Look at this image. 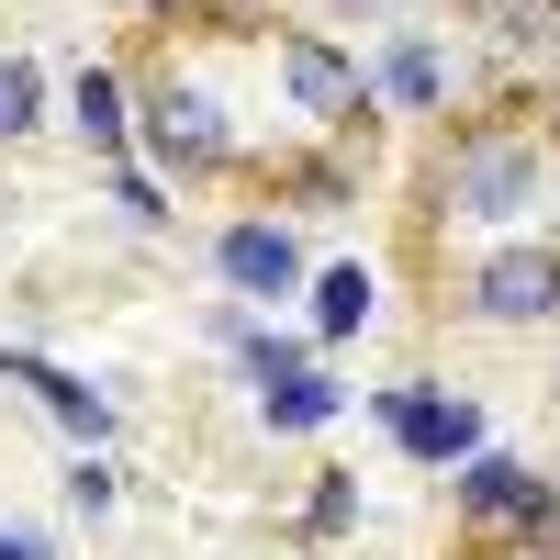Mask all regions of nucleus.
Here are the masks:
<instances>
[{"label":"nucleus","mask_w":560,"mask_h":560,"mask_svg":"<svg viewBox=\"0 0 560 560\" xmlns=\"http://www.w3.org/2000/svg\"><path fill=\"white\" fill-rule=\"evenodd\" d=\"M57 504H68L79 527H102L113 504H124V459H113V448H68V471H57Z\"/></svg>","instance_id":"nucleus-19"},{"label":"nucleus","mask_w":560,"mask_h":560,"mask_svg":"<svg viewBox=\"0 0 560 560\" xmlns=\"http://www.w3.org/2000/svg\"><path fill=\"white\" fill-rule=\"evenodd\" d=\"M102 213L124 224V236H147V247H158V236H179V191H168L147 158H113V168H102Z\"/></svg>","instance_id":"nucleus-15"},{"label":"nucleus","mask_w":560,"mask_h":560,"mask_svg":"<svg viewBox=\"0 0 560 560\" xmlns=\"http://www.w3.org/2000/svg\"><path fill=\"white\" fill-rule=\"evenodd\" d=\"M382 325V258H314V280H303V337L314 348H348V337H370Z\"/></svg>","instance_id":"nucleus-11"},{"label":"nucleus","mask_w":560,"mask_h":560,"mask_svg":"<svg viewBox=\"0 0 560 560\" xmlns=\"http://www.w3.org/2000/svg\"><path fill=\"white\" fill-rule=\"evenodd\" d=\"M258 68H269V102L292 113L303 147H370L382 102H370V68H359L348 34H325V23H269V34H258Z\"/></svg>","instance_id":"nucleus-3"},{"label":"nucleus","mask_w":560,"mask_h":560,"mask_svg":"<svg viewBox=\"0 0 560 560\" xmlns=\"http://www.w3.org/2000/svg\"><path fill=\"white\" fill-rule=\"evenodd\" d=\"M0 393H23L68 448H113V438H124V393L90 382V370H68V359H45V348H12V337H0Z\"/></svg>","instance_id":"nucleus-9"},{"label":"nucleus","mask_w":560,"mask_h":560,"mask_svg":"<svg viewBox=\"0 0 560 560\" xmlns=\"http://www.w3.org/2000/svg\"><path fill=\"white\" fill-rule=\"evenodd\" d=\"M202 269H213V292H236L247 314H303L314 247H303V224L280 213V202H247V213H224L213 236H202Z\"/></svg>","instance_id":"nucleus-7"},{"label":"nucleus","mask_w":560,"mask_h":560,"mask_svg":"<svg viewBox=\"0 0 560 560\" xmlns=\"http://www.w3.org/2000/svg\"><path fill=\"white\" fill-rule=\"evenodd\" d=\"M549 236H560V213H549Z\"/></svg>","instance_id":"nucleus-24"},{"label":"nucleus","mask_w":560,"mask_h":560,"mask_svg":"<svg viewBox=\"0 0 560 560\" xmlns=\"http://www.w3.org/2000/svg\"><path fill=\"white\" fill-rule=\"evenodd\" d=\"M314 359H325V348L303 337V325H292V314H258V325H247V348H236V359H224V370H236V382H247V393H269V382H292V370H314Z\"/></svg>","instance_id":"nucleus-17"},{"label":"nucleus","mask_w":560,"mask_h":560,"mask_svg":"<svg viewBox=\"0 0 560 560\" xmlns=\"http://www.w3.org/2000/svg\"><path fill=\"white\" fill-rule=\"evenodd\" d=\"M348 404H359V382H337V370H292V382H269V393H247V427L258 438H325V427H348Z\"/></svg>","instance_id":"nucleus-13"},{"label":"nucleus","mask_w":560,"mask_h":560,"mask_svg":"<svg viewBox=\"0 0 560 560\" xmlns=\"http://www.w3.org/2000/svg\"><path fill=\"white\" fill-rule=\"evenodd\" d=\"M415 191H427L415 202L427 236H459V247L538 236V213H560V135H549V113H459V124H438Z\"/></svg>","instance_id":"nucleus-1"},{"label":"nucleus","mask_w":560,"mask_h":560,"mask_svg":"<svg viewBox=\"0 0 560 560\" xmlns=\"http://www.w3.org/2000/svg\"><path fill=\"white\" fill-rule=\"evenodd\" d=\"M57 124L79 135V158H90V168L135 158V68L79 57V68H68V90H57Z\"/></svg>","instance_id":"nucleus-10"},{"label":"nucleus","mask_w":560,"mask_h":560,"mask_svg":"<svg viewBox=\"0 0 560 560\" xmlns=\"http://www.w3.org/2000/svg\"><path fill=\"white\" fill-rule=\"evenodd\" d=\"M471 23L504 57H560V0H471Z\"/></svg>","instance_id":"nucleus-18"},{"label":"nucleus","mask_w":560,"mask_h":560,"mask_svg":"<svg viewBox=\"0 0 560 560\" xmlns=\"http://www.w3.org/2000/svg\"><path fill=\"white\" fill-rule=\"evenodd\" d=\"M45 124H57V79H45L23 45H0V158H12V147H34Z\"/></svg>","instance_id":"nucleus-16"},{"label":"nucleus","mask_w":560,"mask_h":560,"mask_svg":"<svg viewBox=\"0 0 560 560\" xmlns=\"http://www.w3.org/2000/svg\"><path fill=\"white\" fill-rule=\"evenodd\" d=\"M135 158H147L168 191H213V179L258 168L236 90H224L202 57H179V45H168L158 68H135Z\"/></svg>","instance_id":"nucleus-2"},{"label":"nucleus","mask_w":560,"mask_h":560,"mask_svg":"<svg viewBox=\"0 0 560 560\" xmlns=\"http://www.w3.org/2000/svg\"><path fill=\"white\" fill-rule=\"evenodd\" d=\"M247 325H258V314H247L236 292H202V314H191V337H202L213 359H236V348H247Z\"/></svg>","instance_id":"nucleus-20"},{"label":"nucleus","mask_w":560,"mask_h":560,"mask_svg":"<svg viewBox=\"0 0 560 560\" xmlns=\"http://www.w3.org/2000/svg\"><path fill=\"white\" fill-rule=\"evenodd\" d=\"M438 303H448V325H471V337H538V325H560V236L459 247Z\"/></svg>","instance_id":"nucleus-5"},{"label":"nucleus","mask_w":560,"mask_h":560,"mask_svg":"<svg viewBox=\"0 0 560 560\" xmlns=\"http://www.w3.org/2000/svg\"><path fill=\"white\" fill-rule=\"evenodd\" d=\"M370 102H382L393 124H448V102H459V45L438 34V23H382V34H370Z\"/></svg>","instance_id":"nucleus-8"},{"label":"nucleus","mask_w":560,"mask_h":560,"mask_svg":"<svg viewBox=\"0 0 560 560\" xmlns=\"http://www.w3.org/2000/svg\"><path fill=\"white\" fill-rule=\"evenodd\" d=\"M359 516H370V482L348 459H325L303 482V504H292V549H337V538H359Z\"/></svg>","instance_id":"nucleus-14"},{"label":"nucleus","mask_w":560,"mask_h":560,"mask_svg":"<svg viewBox=\"0 0 560 560\" xmlns=\"http://www.w3.org/2000/svg\"><path fill=\"white\" fill-rule=\"evenodd\" d=\"M459 560H516V549H471V538H459Z\"/></svg>","instance_id":"nucleus-23"},{"label":"nucleus","mask_w":560,"mask_h":560,"mask_svg":"<svg viewBox=\"0 0 560 560\" xmlns=\"http://www.w3.org/2000/svg\"><path fill=\"white\" fill-rule=\"evenodd\" d=\"M359 179H370V147H280L269 158V202L280 213H348L359 202Z\"/></svg>","instance_id":"nucleus-12"},{"label":"nucleus","mask_w":560,"mask_h":560,"mask_svg":"<svg viewBox=\"0 0 560 560\" xmlns=\"http://www.w3.org/2000/svg\"><path fill=\"white\" fill-rule=\"evenodd\" d=\"M359 415H370V438H382L404 471H427V482H448L459 459H482V448H493V404H482V393H459V382H427V370H404V382H370Z\"/></svg>","instance_id":"nucleus-6"},{"label":"nucleus","mask_w":560,"mask_h":560,"mask_svg":"<svg viewBox=\"0 0 560 560\" xmlns=\"http://www.w3.org/2000/svg\"><path fill=\"white\" fill-rule=\"evenodd\" d=\"M448 493V527L471 538V549H516V560H560V471L527 448H482V459H459V471L438 482Z\"/></svg>","instance_id":"nucleus-4"},{"label":"nucleus","mask_w":560,"mask_h":560,"mask_svg":"<svg viewBox=\"0 0 560 560\" xmlns=\"http://www.w3.org/2000/svg\"><path fill=\"white\" fill-rule=\"evenodd\" d=\"M113 12H135V23H179L191 0H113Z\"/></svg>","instance_id":"nucleus-22"},{"label":"nucleus","mask_w":560,"mask_h":560,"mask_svg":"<svg viewBox=\"0 0 560 560\" xmlns=\"http://www.w3.org/2000/svg\"><path fill=\"white\" fill-rule=\"evenodd\" d=\"M0 560H57V527H34V516H0Z\"/></svg>","instance_id":"nucleus-21"}]
</instances>
